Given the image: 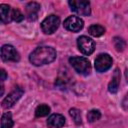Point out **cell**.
<instances>
[{
	"label": "cell",
	"instance_id": "cell-1",
	"mask_svg": "<svg viewBox=\"0 0 128 128\" xmlns=\"http://www.w3.org/2000/svg\"><path fill=\"white\" fill-rule=\"evenodd\" d=\"M56 55L57 53L54 48L49 46H40L31 52L29 60L35 66H42L53 62L56 59Z\"/></svg>",
	"mask_w": 128,
	"mask_h": 128
},
{
	"label": "cell",
	"instance_id": "cell-2",
	"mask_svg": "<svg viewBox=\"0 0 128 128\" xmlns=\"http://www.w3.org/2000/svg\"><path fill=\"white\" fill-rule=\"evenodd\" d=\"M69 62L77 73L84 75V76L90 74L91 64L87 58L81 57V56H74V57H71L69 59Z\"/></svg>",
	"mask_w": 128,
	"mask_h": 128
},
{
	"label": "cell",
	"instance_id": "cell-3",
	"mask_svg": "<svg viewBox=\"0 0 128 128\" xmlns=\"http://www.w3.org/2000/svg\"><path fill=\"white\" fill-rule=\"evenodd\" d=\"M71 11L81 16H88L91 13L90 3L85 0H70L68 2Z\"/></svg>",
	"mask_w": 128,
	"mask_h": 128
},
{
	"label": "cell",
	"instance_id": "cell-4",
	"mask_svg": "<svg viewBox=\"0 0 128 128\" xmlns=\"http://www.w3.org/2000/svg\"><path fill=\"white\" fill-rule=\"evenodd\" d=\"M59 24H60L59 17L54 14H51L42 21L41 29L45 34H52L58 29Z\"/></svg>",
	"mask_w": 128,
	"mask_h": 128
},
{
	"label": "cell",
	"instance_id": "cell-5",
	"mask_svg": "<svg viewBox=\"0 0 128 128\" xmlns=\"http://www.w3.org/2000/svg\"><path fill=\"white\" fill-rule=\"evenodd\" d=\"M23 93H24V90H23L22 87H20V86L15 87V88L4 98V100L2 101V107L5 108V109L11 108V107L14 106V104L21 98V96L23 95Z\"/></svg>",
	"mask_w": 128,
	"mask_h": 128
},
{
	"label": "cell",
	"instance_id": "cell-6",
	"mask_svg": "<svg viewBox=\"0 0 128 128\" xmlns=\"http://www.w3.org/2000/svg\"><path fill=\"white\" fill-rule=\"evenodd\" d=\"M77 46L79 51L84 55H90L95 50L94 41L87 36H80L77 40Z\"/></svg>",
	"mask_w": 128,
	"mask_h": 128
},
{
	"label": "cell",
	"instance_id": "cell-7",
	"mask_svg": "<svg viewBox=\"0 0 128 128\" xmlns=\"http://www.w3.org/2000/svg\"><path fill=\"white\" fill-rule=\"evenodd\" d=\"M95 69L98 72H105L112 66V58L109 54L103 53L97 56L95 59Z\"/></svg>",
	"mask_w": 128,
	"mask_h": 128
},
{
	"label": "cell",
	"instance_id": "cell-8",
	"mask_svg": "<svg viewBox=\"0 0 128 128\" xmlns=\"http://www.w3.org/2000/svg\"><path fill=\"white\" fill-rule=\"evenodd\" d=\"M1 58L3 61L17 62L20 59L18 51L12 45H3L1 48Z\"/></svg>",
	"mask_w": 128,
	"mask_h": 128
},
{
	"label": "cell",
	"instance_id": "cell-9",
	"mask_svg": "<svg viewBox=\"0 0 128 128\" xmlns=\"http://www.w3.org/2000/svg\"><path fill=\"white\" fill-rule=\"evenodd\" d=\"M64 28L71 32H79L84 25L83 20L77 16H69L64 20Z\"/></svg>",
	"mask_w": 128,
	"mask_h": 128
},
{
	"label": "cell",
	"instance_id": "cell-10",
	"mask_svg": "<svg viewBox=\"0 0 128 128\" xmlns=\"http://www.w3.org/2000/svg\"><path fill=\"white\" fill-rule=\"evenodd\" d=\"M40 4L37 2H30L26 5V18L29 21H35L38 18V13L40 11Z\"/></svg>",
	"mask_w": 128,
	"mask_h": 128
},
{
	"label": "cell",
	"instance_id": "cell-11",
	"mask_svg": "<svg viewBox=\"0 0 128 128\" xmlns=\"http://www.w3.org/2000/svg\"><path fill=\"white\" fill-rule=\"evenodd\" d=\"M64 124L65 118L61 114H52L47 120V125L49 128H62Z\"/></svg>",
	"mask_w": 128,
	"mask_h": 128
},
{
	"label": "cell",
	"instance_id": "cell-12",
	"mask_svg": "<svg viewBox=\"0 0 128 128\" xmlns=\"http://www.w3.org/2000/svg\"><path fill=\"white\" fill-rule=\"evenodd\" d=\"M119 85H120V71L118 68H116L114 70V73H113V76L111 78V81L109 82V85H108V90L110 93H116L118 91V88H119Z\"/></svg>",
	"mask_w": 128,
	"mask_h": 128
},
{
	"label": "cell",
	"instance_id": "cell-13",
	"mask_svg": "<svg viewBox=\"0 0 128 128\" xmlns=\"http://www.w3.org/2000/svg\"><path fill=\"white\" fill-rule=\"evenodd\" d=\"M0 17L1 21L5 24H8L12 20V9L7 4L0 5Z\"/></svg>",
	"mask_w": 128,
	"mask_h": 128
},
{
	"label": "cell",
	"instance_id": "cell-14",
	"mask_svg": "<svg viewBox=\"0 0 128 128\" xmlns=\"http://www.w3.org/2000/svg\"><path fill=\"white\" fill-rule=\"evenodd\" d=\"M88 32H89L90 35H92L94 37H99V36H102L105 33V28L101 25L94 24V25H91L88 28Z\"/></svg>",
	"mask_w": 128,
	"mask_h": 128
},
{
	"label": "cell",
	"instance_id": "cell-15",
	"mask_svg": "<svg viewBox=\"0 0 128 128\" xmlns=\"http://www.w3.org/2000/svg\"><path fill=\"white\" fill-rule=\"evenodd\" d=\"M13 120L10 112H5L1 117V128H12Z\"/></svg>",
	"mask_w": 128,
	"mask_h": 128
},
{
	"label": "cell",
	"instance_id": "cell-16",
	"mask_svg": "<svg viewBox=\"0 0 128 128\" xmlns=\"http://www.w3.org/2000/svg\"><path fill=\"white\" fill-rule=\"evenodd\" d=\"M49 113H50V107L46 104H41L37 106L35 110V115L37 117H44V116H47Z\"/></svg>",
	"mask_w": 128,
	"mask_h": 128
},
{
	"label": "cell",
	"instance_id": "cell-17",
	"mask_svg": "<svg viewBox=\"0 0 128 128\" xmlns=\"http://www.w3.org/2000/svg\"><path fill=\"white\" fill-rule=\"evenodd\" d=\"M69 114L72 117V119L74 120L75 124L79 125V124L82 123V118H81V112H80V110H78L76 108H72V109L69 110Z\"/></svg>",
	"mask_w": 128,
	"mask_h": 128
},
{
	"label": "cell",
	"instance_id": "cell-18",
	"mask_svg": "<svg viewBox=\"0 0 128 128\" xmlns=\"http://www.w3.org/2000/svg\"><path fill=\"white\" fill-rule=\"evenodd\" d=\"M101 117V113L99 110H96V109H93V110H90L87 114V119L89 122H95L97 120H99Z\"/></svg>",
	"mask_w": 128,
	"mask_h": 128
},
{
	"label": "cell",
	"instance_id": "cell-19",
	"mask_svg": "<svg viewBox=\"0 0 128 128\" xmlns=\"http://www.w3.org/2000/svg\"><path fill=\"white\" fill-rule=\"evenodd\" d=\"M113 41H114V46H115L117 51H123L124 50V48L126 46V43H125V41L122 38L115 37Z\"/></svg>",
	"mask_w": 128,
	"mask_h": 128
},
{
	"label": "cell",
	"instance_id": "cell-20",
	"mask_svg": "<svg viewBox=\"0 0 128 128\" xmlns=\"http://www.w3.org/2000/svg\"><path fill=\"white\" fill-rule=\"evenodd\" d=\"M24 19V15L19 9H12V20L16 22H21Z\"/></svg>",
	"mask_w": 128,
	"mask_h": 128
},
{
	"label": "cell",
	"instance_id": "cell-21",
	"mask_svg": "<svg viewBox=\"0 0 128 128\" xmlns=\"http://www.w3.org/2000/svg\"><path fill=\"white\" fill-rule=\"evenodd\" d=\"M122 107L124 110L128 111V92L126 93V95L124 96V98L122 100Z\"/></svg>",
	"mask_w": 128,
	"mask_h": 128
},
{
	"label": "cell",
	"instance_id": "cell-22",
	"mask_svg": "<svg viewBox=\"0 0 128 128\" xmlns=\"http://www.w3.org/2000/svg\"><path fill=\"white\" fill-rule=\"evenodd\" d=\"M1 81H4V80H6V78H7V74H6V72H5V70L4 69H1Z\"/></svg>",
	"mask_w": 128,
	"mask_h": 128
},
{
	"label": "cell",
	"instance_id": "cell-23",
	"mask_svg": "<svg viewBox=\"0 0 128 128\" xmlns=\"http://www.w3.org/2000/svg\"><path fill=\"white\" fill-rule=\"evenodd\" d=\"M126 78H127V81H128V69L126 70Z\"/></svg>",
	"mask_w": 128,
	"mask_h": 128
}]
</instances>
